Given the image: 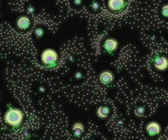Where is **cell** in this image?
I'll use <instances>...</instances> for the list:
<instances>
[{
	"mask_svg": "<svg viewBox=\"0 0 168 140\" xmlns=\"http://www.w3.org/2000/svg\"><path fill=\"white\" fill-rule=\"evenodd\" d=\"M40 60L43 66L47 69H56L58 66V54L52 48H47L41 52Z\"/></svg>",
	"mask_w": 168,
	"mask_h": 140,
	"instance_id": "obj_1",
	"label": "cell"
},
{
	"mask_svg": "<svg viewBox=\"0 0 168 140\" xmlns=\"http://www.w3.org/2000/svg\"><path fill=\"white\" fill-rule=\"evenodd\" d=\"M24 114L18 108H13L10 107L4 114V121L11 127H18L23 121Z\"/></svg>",
	"mask_w": 168,
	"mask_h": 140,
	"instance_id": "obj_2",
	"label": "cell"
},
{
	"mask_svg": "<svg viewBox=\"0 0 168 140\" xmlns=\"http://www.w3.org/2000/svg\"><path fill=\"white\" fill-rule=\"evenodd\" d=\"M43 34H44V31H43V29L41 27H37L34 29V35L37 38H41L43 36Z\"/></svg>",
	"mask_w": 168,
	"mask_h": 140,
	"instance_id": "obj_12",
	"label": "cell"
},
{
	"mask_svg": "<svg viewBox=\"0 0 168 140\" xmlns=\"http://www.w3.org/2000/svg\"><path fill=\"white\" fill-rule=\"evenodd\" d=\"M161 125L156 121H151L146 125V132L149 136H157L161 133Z\"/></svg>",
	"mask_w": 168,
	"mask_h": 140,
	"instance_id": "obj_6",
	"label": "cell"
},
{
	"mask_svg": "<svg viewBox=\"0 0 168 140\" xmlns=\"http://www.w3.org/2000/svg\"><path fill=\"white\" fill-rule=\"evenodd\" d=\"M26 11H27V13H29V14H33V13H34V7L32 5L27 6V8H26Z\"/></svg>",
	"mask_w": 168,
	"mask_h": 140,
	"instance_id": "obj_15",
	"label": "cell"
},
{
	"mask_svg": "<svg viewBox=\"0 0 168 140\" xmlns=\"http://www.w3.org/2000/svg\"><path fill=\"white\" fill-rule=\"evenodd\" d=\"M154 67L159 71H165L168 68V59L161 54H155L152 58Z\"/></svg>",
	"mask_w": 168,
	"mask_h": 140,
	"instance_id": "obj_4",
	"label": "cell"
},
{
	"mask_svg": "<svg viewBox=\"0 0 168 140\" xmlns=\"http://www.w3.org/2000/svg\"><path fill=\"white\" fill-rule=\"evenodd\" d=\"M84 124L82 123V122H76L75 124L73 125V132H74V136L77 137H81L83 135V133H84Z\"/></svg>",
	"mask_w": 168,
	"mask_h": 140,
	"instance_id": "obj_10",
	"label": "cell"
},
{
	"mask_svg": "<svg viewBox=\"0 0 168 140\" xmlns=\"http://www.w3.org/2000/svg\"><path fill=\"white\" fill-rule=\"evenodd\" d=\"M74 3L77 4V5H80V4H82V1H80V0H75V1H74Z\"/></svg>",
	"mask_w": 168,
	"mask_h": 140,
	"instance_id": "obj_17",
	"label": "cell"
},
{
	"mask_svg": "<svg viewBox=\"0 0 168 140\" xmlns=\"http://www.w3.org/2000/svg\"><path fill=\"white\" fill-rule=\"evenodd\" d=\"M108 8L113 12L121 13L124 12L128 7V2L124 0H109L107 2Z\"/></svg>",
	"mask_w": 168,
	"mask_h": 140,
	"instance_id": "obj_3",
	"label": "cell"
},
{
	"mask_svg": "<svg viewBox=\"0 0 168 140\" xmlns=\"http://www.w3.org/2000/svg\"><path fill=\"white\" fill-rule=\"evenodd\" d=\"M16 26L20 30H27L30 27V19L26 15H21L17 18Z\"/></svg>",
	"mask_w": 168,
	"mask_h": 140,
	"instance_id": "obj_8",
	"label": "cell"
},
{
	"mask_svg": "<svg viewBox=\"0 0 168 140\" xmlns=\"http://www.w3.org/2000/svg\"><path fill=\"white\" fill-rule=\"evenodd\" d=\"M134 113H135V115H136L137 117H142L143 115L145 114V107H144V106L137 107V108L135 109Z\"/></svg>",
	"mask_w": 168,
	"mask_h": 140,
	"instance_id": "obj_11",
	"label": "cell"
},
{
	"mask_svg": "<svg viewBox=\"0 0 168 140\" xmlns=\"http://www.w3.org/2000/svg\"><path fill=\"white\" fill-rule=\"evenodd\" d=\"M161 13H162L163 17H168V5H163L162 6V10H161Z\"/></svg>",
	"mask_w": 168,
	"mask_h": 140,
	"instance_id": "obj_14",
	"label": "cell"
},
{
	"mask_svg": "<svg viewBox=\"0 0 168 140\" xmlns=\"http://www.w3.org/2000/svg\"><path fill=\"white\" fill-rule=\"evenodd\" d=\"M39 91H40V92H44V91H45V88H44V87H42V86L39 87Z\"/></svg>",
	"mask_w": 168,
	"mask_h": 140,
	"instance_id": "obj_18",
	"label": "cell"
},
{
	"mask_svg": "<svg viewBox=\"0 0 168 140\" xmlns=\"http://www.w3.org/2000/svg\"><path fill=\"white\" fill-rule=\"evenodd\" d=\"M91 8L94 11H97V10L100 9V3L98 1H93L91 3Z\"/></svg>",
	"mask_w": 168,
	"mask_h": 140,
	"instance_id": "obj_13",
	"label": "cell"
},
{
	"mask_svg": "<svg viewBox=\"0 0 168 140\" xmlns=\"http://www.w3.org/2000/svg\"><path fill=\"white\" fill-rule=\"evenodd\" d=\"M114 73L110 70H104L99 74V81L104 85H110L114 81Z\"/></svg>",
	"mask_w": 168,
	"mask_h": 140,
	"instance_id": "obj_7",
	"label": "cell"
},
{
	"mask_svg": "<svg viewBox=\"0 0 168 140\" xmlns=\"http://www.w3.org/2000/svg\"><path fill=\"white\" fill-rule=\"evenodd\" d=\"M118 46H119V42L117 39L113 38V37L107 38L103 44V48L108 54H114L117 51Z\"/></svg>",
	"mask_w": 168,
	"mask_h": 140,
	"instance_id": "obj_5",
	"label": "cell"
},
{
	"mask_svg": "<svg viewBox=\"0 0 168 140\" xmlns=\"http://www.w3.org/2000/svg\"><path fill=\"white\" fill-rule=\"evenodd\" d=\"M97 116L100 119H106L107 117L110 114V107L107 106V105H102L97 108Z\"/></svg>",
	"mask_w": 168,
	"mask_h": 140,
	"instance_id": "obj_9",
	"label": "cell"
},
{
	"mask_svg": "<svg viewBox=\"0 0 168 140\" xmlns=\"http://www.w3.org/2000/svg\"><path fill=\"white\" fill-rule=\"evenodd\" d=\"M82 77H83V74H82V72L78 71V72H76V73H75V78H76V79L80 80V79H82Z\"/></svg>",
	"mask_w": 168,
	"mask_h": 140,
	"instance_id": "obj_16",
	"label": "cell"
}]
</instances>
